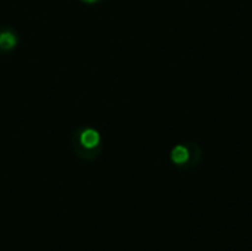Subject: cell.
<instances>
[{
  "instance_id": "obj_3",
  "label": "cell",
  "mask_w": 252,
  "mask_h": 251,
  "mask_svg": "<svg viewBox=\"0 0 252 251\" xmlns=\"http://www.w3.org/2000/svg\"><path fill=\"white\" fill-rule=\"evenodd\" d=\"M16 46V36L12 31L0 33V47L4 50H10Z\"/></svg>"
},
{
  "instance_id": "obj_2",
  "label": "cell",
  "mask_w": 252,
  "mask_h": 251,
  "mask_svg": "<svg viewBox=\"0 0 252 251\" xmlns=\"http://www.w3.org/2000/svg\"><path fill=\"white\" fill-rule=\"evenodd\" d=\"M80 141H81V143H83L84 148H89V149H90V148H94V146L99 145L100 136H99V133H97L96 130L89 129V130H84V132H83Z\"/></svg>"
},
{
  "instance_id": "obj_1",
  "label": "cell",
  "mask_w": 252,
  "mask_h": 251,
  "mask_svg": "<svg viewBox=\"0 0 252 251\" xmlns=\"http://www.w3.org/2000/svg\"><path fill=\"white\" fill-rule=\"evenodd\" d=\"M196 148L195 143H189V145H176L171 151V160L173 163L176 164H186L192 154H193V149Z\"/></svg>"
},
{
  "instance_id": "obj_4",
  "label": "cell",
  "mask_w": 252,
  "mask_h": 251,
  "mask_svg": "<svg viewBox=\"0 0 252 251\" xmlns=\"http://www.w3.org/2000/svg\"><path fill=\"white\" fill-rule=\"evenodd\" d=\"M83 1H87V3H94L96 0H83Z\"/></svg>"
}]
</instances>
